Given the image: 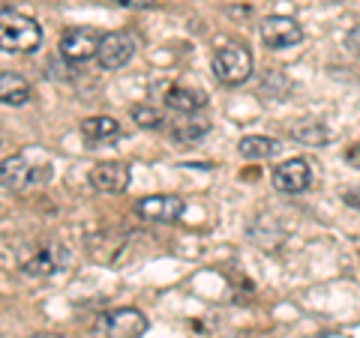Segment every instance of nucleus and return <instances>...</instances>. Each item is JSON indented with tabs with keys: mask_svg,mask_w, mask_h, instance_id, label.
Wrapping results in <instances>:
<instances>
[{
	"mask_svg": "<svg viewBox=\"0 0 360 338\" xmlns=\"http://www.w3.org/2000/svg\"><path fill=\"white\" fill-rule=\"evenodd\" d=\"M42 45V27L37 18L18 13L13 6H0V51L30 54Z\"/></svg>",
	"mask_w": 360,
	"mask_h": 338,
	"instance_id": "nucleus-1",
	"label": "nucleus"
},
{
	"mask_svg": "<svg viewBox=\"0 0 360 338\" xmlns=\"http://www.w3.org/2000/svg\"><path fill=\"white\" fill-rule=\"evenodd\" d=\"M213 75H217V81L225 87H238L243 81H250V75H252L250 48H243L238 42L219 45V48L213 51Z\"/></svg>",
	"mask_w": 360,
	"mask_h": 338,
	"instance_id": "nucleus-2",
	"label": "nucleus"
},
{
	"mask_svg": "<svg viewBox=\"0 0 360 338\" xmlns=\"http://www.w3.org/2000/svg\"><path fill=\"white\" fill-rule=\"evenodd\" d=\"M49 180V168H37L30 153H15L9 159L0 162V186L9 189V191H27L30 186Z\"/></svg>",
	"mask_w": 360,
	"mask_h": 338,
	"instance_id": "nucleus-3",
	"label": "nucleus"
},
{
	"mask_svg": "<svg viewBox=\"0 0 360 338\" xmlns=\"http://www.w3.org/2000/svg\"><path fill=\"white\" fill-rule=\"evenodd\" d=\"M96 332L103 338H141L148 332V318L139 309H111L103 311Z\"/></svg>",
	"mask_w": 360,
	"mask_h": 338,
	"instance_id": "nucleus-4",
	"label": "nucleus"
},
{
	"mask_svg": "<svg viewBox=\"0 0 360 338\" xmlns=\"http://www.w3.org/2000/svg\"><path fill=\"white\" fill-rule=\"evenodd\" d=\"M99 42H103V36L94 27H70L60 36V54L70 63H84L90 58H96Z\"/></svg>",
	"mask_w": 360,
	"mask_h": 338,
	"instance_id": "nucleus-5",
	"label": "nucleus"
},
{
	"mask_svg": "<svg viewBox=\"0 0 360 338\" xmlns=\"http://www.w3.org/2000/svg\"><path fill=\"white\" fill-rule=\"evenodd\" d=\"M66 266H70V252H66L63 245H58V243L39 245V249L33 252L30 257H25V264H21V269H25L27 276H33V278L54 276L58 269H66Z\"/></svg>",
	"mask_w": 360,
	"mask_h": 338,
	"instance_id": "nucleus-6",
	"label": "nucleus"
},
{
	"mask_svg": "<svg viewBox=\"0 0 360 338\" xmlns=\"http://www.w3.org/2000/svg\"><path fill=\"white\" fill-rule=\"evenodd\" d=\"M184 198L177 195H150V198H141L135 204V216H141L144 222H160V224H172L184 216Z\"/></svg>",
	"mask_w": 360,
	"mask_h": 338,
	"instance_id": "nucleus-7",
	"label": "nucleus"
},
{
	"mask_svg": "<svg viewBox=\"0 0 360 338\" xmlns=\"http://www.w3.org/2000/svg\"><path fill=\"white\" fill-rule=\"evenodd\" d=\"M135 54V39L129 33L115 30V33H105L103 42H99V51H96V60L103 69H120L127 66Z\"/></svg>",
	"mask_w": 360,
	"mask_h": 338,
	"instance_id": "nucleus-8",
	"label": "nucleus"
},
{
	"mask_svg": "<svg viewBox=\"0 0 360 338\" xmlns=\"http://www.w3.org/2000/svg\"><path fill=\"white\" fill-rule=\"evenodd\" d=\"M262 39L267 48H291V45H300L303 30L288 15H267L262 21Z\"/></svg>",
	"mask_w": 360,
	"mask_h": 338,
	"instance_id": "nucleus-9",
	"label": "nucleus"
},
{
	"mask_svg": "<svg viewBox=\"0 0 360 338\" xmlns=\"http://www.w3.org/2000/svg\"><path fill=\"white\" fill-rule=\"evenodd\" d=\"M312 183V168L307 159H285L274 168V186L285 195H300Z\"/></svg>",
	"mask_w": 360,
	"mask_h": 338,
	"instance_id": "nucleus-10",
	"label": "nucleus"
},
{
	"mask_svg": "<svg viewBox=\"0 0 360 338\" xmlns=\"http://www.w3.org/2000/svg\"><path fill=\"white\" fill-rule=\"evenodd\" d=\"M90 186L103 195H120L129 186V168L123 162H99L90 171Z\"/></svg>",
	"mask_w": 360,
	"mask_h": 338,
	"instance_id": "nucleus-11",
	"label": "nucleus"
},
{
	"mask_svg": "<svg viewBox=\"0 0 360 338\" xmlns=\"http://www.w3.org/2000/svg\"><path fill=\"white\" fill-rule=\"evenodd\" d=\"M165 105L172 111H177V114H198V111L207 105V96L198 93V90H193V87L172 84L165 90Z\"/></svg>",
	"mask_w": 360,
	"mask_h": 338,
	"instance_id": "nucleus-12",
	"label": "nucleus"
},
{
	"mask_svg": "<svg viewBox=\"0 0 360 338\" xmlns=\"http://www.w3.org/2000/svg\"><path fill=\"white\" fill-rule=\"evenodd\" d=\"M30 84L27 78H21L18 72H0V105H27L30 102Z\"/></svg>",
	"mask_w": 360,
	"mask_h": 338,
	"instance_id": "nucleus-13",
	"label": "nucleus"
},
{
	"mask_svg": "<svg viewBox=\"0 0 360 338\" xmlns=\"http://www.w3.org/2000/svg\"><path fill=\"white\" fill-rule=\"evenodd\" d=\"M238 150H240L243 159L262 162V159H274L279 144H276V138H267V135H246V138H240Z\"/></svg>",
	"mask_w": 360,
	"mask_h": 338,
	"instance_id": "nucleus-14",
	"label": "nucleus"
},
{
	"mask_svg": "<svg viewBox=\"0 0 360 338\" xmlns=\"http://www.w3.org/2000/svg\"><path fill=\"white\" fill-rule=\"evenodd\" d=\"M82 135L90 144H103V141H115L120 135V123L115 117H87L82 123Z\"/></svg>",
	"mask_w": 360,
	"mask_h": 338,
	"instance_id": "nucleus-15",
	"label": "nucleus"
},
{
	"mask_svg": "<svg viewBox=\"0 0 360 338\" xmlns=\"http://www.w3.org/2000/svg\"><path fill=\"white\" fill-rule=\"evenodd\" d=\"M186 120H177L174 126H172V138L180 141V144H189V141H195L201 138L207 129H210V123L207 120H198L195 114H184Z\"/></svg>",
	"mask_w": 360,
	"mask_h": 338,
	"instance_id": "nucleus-16",
	"label": "nucleus"
},
{
	"mask_svg": "<svg viewBox=\"0 0 360 338\" xmlns=\"http://www.w3.org/2000/svg\"><path fill=\"white\" fill-rule=\"evenodd\" d=\"M291 138L300 141V144H309V147H321V144H328L330 138V132L321 126V123H315V120H307V123H300V126L291 129Z\"/></svg>",
	"mask_w": 360,
	"mask_h": 338,
	"instance_id": "nucleus-17",
	"label": "nucleus"
},
{
	"mask_svg": "<svg viewBox=\"0 0 360 338\" xmlns=\"http://www.w3.org/2000/svg\"><path fill=\"white\" fill-rule=\"evenodd\" d=\"M132 120L139 123L141 129H162V114L150 105H135L132 108Z\"/></svg>",
	"mask_w": 360,
	"mask_h": 338,
	"instance_id": "nucleus-18",
	"label": "nucleus"
},
{
	"mask_svg": "<svg viewBox=\"0 0 360 338\" xmlns=\"http://www.w3.org/2000/svg\"><path fill=\"white\" fill-rule=\"evenodd\" d=\"M345 162L352 165V168H357V171H360V144H352V147L345 150Z\"/></svg>",
	"mask_w": 360,
	"mask_h": 338,
	"instance_id": "nucleus-19",
	"label": "nucleus"
},
{
	"mask_svg": "<svg viewBox=\"0 0 360 338\" xmlns=\"http://www.w3.org/2000/svg\"><path fill=\"white\" fill-rule=\"evenodd\" d=\"M115 4L127 6V9H148V6H153V4H156V0H115Z\"/></svg>",
	"mask_w": 360,
	"mask_h": 338,
	"instance_id": "nucleus-20",
	"label": "nucleus"
},
{
	"mask_svg": "<svg viewBox=\"0 0 360 338\" xmlns=\"http://www.w3.org/2000/svg\"><path fill=\"white\" fill-rule=\"evenodd\" d=\"M345 42H348V48H352V51L357 54V58H360V25H357L352 33H348V36H345Z\"/></svg>",
	"mask_w": 360,
	"mask_h": 338,
	"instance_id": "nucleus-21",
	"label": "nucleus"
},
{
	"mask_svg": "<svg viewBox=\"0 0 360 338\" xmlns=\"http://www.w3.org/2000/svg\"><path fill=\"white\" fill-rule=\"evenodd\" d=\"M345 204H348V207H354V210H360V189L345 191Z\"/></svg>",
	"mask_w": 360,
	"mask_h": 338,
	"instance_id": "nucleus-22",
	"label": "nucleus"
},
{
	"mask_svg": "<svg viewBox=\"0 0 360 338\" xmlns=\"http://www.w3.org/2000/svg\"><path fill=\"white\" fill-rule=\"evenodd\" d=\"M30 338H66V335H58V332H37V335H30Z\"/></svg>",
	"mask_w": 360,
	"mask_h": 338,
	"instance_id": "nucleus-23",
	"label": "nucleus"
}]
</instances>
